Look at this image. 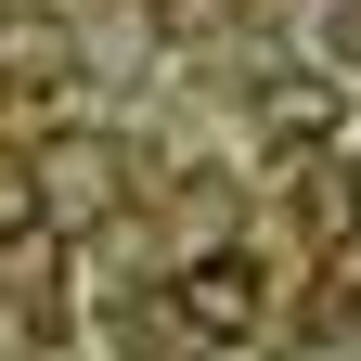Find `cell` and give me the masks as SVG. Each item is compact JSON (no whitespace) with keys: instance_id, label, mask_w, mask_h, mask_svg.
Segmentation results:
<instances>
[{"instance_id":"cell-1","label":"cell","mask_w":361,"mask_h":361,"mask_svg":"<svg viewBox=\"0 0 361 361\" xmlns=\"http://www.w3.org/2000/svg\"><path fill=\"white\" fill-rule=\"evenodd\" d=\"M168 323L194 336V348H245L258 323H271V284H258V258L245 245H194L168 271Z\"/></svg>"},{"instance_id":"cell-5","label":"cell","mask_w":361,"mask_h":361,"mask_svg":"<svg viewBox=\"0 0 361 361\" xmlns=\"http://www.w3.org/2000/svg\"><path fill=\"white\" fill-rule=\"evenodd\" d=\"M26 233H52L39 219V168H0V245H26Z\"/></svg>"},{"instance_id":"cell-4","label":"cell","mask_w":361,"mask_h":361,"mask_svg":"<svg viewBox=\"0 0 361 361\" xmlns=\"http://www.w3.org/2000/svg\"><path fill=\"white\" fill-rule=\"evenodd\" d=\"M336 129H348L336 78H258V142L271 155H310V142H336Z\"/></svg>"},{"instance_id":"cell-6","label":"cell","mask_w":361,"mask_h":361,"mask_svg":"<svg viewBox=\"0 0 361 361\" xmlns=\"http://www.w3.org/2000/svg\"><path fill=\"white\" fill-rule=\"evenodd\" d=\"M0 104H13V78H0Z\"/></svg>"},{"instance_id":"cell-3","label":"cell","mask_w":361,"mask_h":361,"mask_svg":"<svg viewBox=\"0 0 361 361\" xmlns=\"http://www.w3.org/2000/svg\"><path fill=\"white\" fill-rule=\"evenodd\" d=\"M297 233H310V258H348V245H361V168H348L336 142L297 155Z\"/></svg>"},{"instance_id":"cell-7","label":"cell","mask_w":361,"mask_h":361,"mask_svg":"<svg viewBox=\"0 0 361 361\" xmlns=\"http://www.w3.org/2000/svg\"><path fill=\"white\" fill-rule=\"evenodd\" d=\"M297 361H323V348H297Z\"/></svg>"},{"instance_id":"cell-2","label":"cell","mask_w":361,"mask_h":361,"mask_svg":"<svg viewBox=\"0 0 361 361\" xmlns=\"http://www.w3.org/2000/svg\"><path fill=\"white\" fill-rule=\"evenodd\" d=\"M26 168H39V219H52V233H104V219L129 207V155H116V142H90V129L39 142Z\"/></svg>"}]
</instances>
